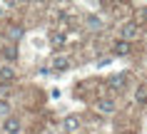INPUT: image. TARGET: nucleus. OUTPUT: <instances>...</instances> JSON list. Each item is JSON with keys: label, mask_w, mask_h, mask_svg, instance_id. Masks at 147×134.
<instances>
[{"label": "nucleus", "mask_w": 147, "mask_h": 134, "mask_svg": "<svg viewBox=\"0 0 147 134\" xmlns=\"http://www.w3.org/2000/svg\"><path fill=\"white\" fill-rule=\"evenodd\" d=\"M140 35H142V30H140V25L135 23V20L120 25V40H125V42H130V45H132V40H137Z\"/></svg>", "instance_id": "nucleus-1"}, {"label": "nucleus", "mask_w": 147, "mask_h": 134, "mask_svg": "<svg viewBox=\"0 0 147 134\" xmlns=\"http://www.w3.org/2000/svg\"><path fill=\"white\" fill-rule=\"evenodd\" d=\"M127 82H130L127 72H117V75H110L107 87H110V89H115V92H125V89H127Z\"/></svg>", "instance_id": "nucleus-2"}, {"label": "nucleus", "mask_w": 147, "mask_h": 134, "mask_svg": "<svg viewBox=\"0 0 147 134\" xmlns=\"http://www.w3.org/2000/svg\"><path fill=\"white\" fill-rule=\"evenodd\" d=\"M95 109L100 112V114H115V109H117V102L112 99V97H100V99L95 102Z\"/></svg>", "instance_id": "nucleus-3"}, {"label": "nucleus", "mask_w": 147, "mask_h": 134, "mask_svg": "<svg viewBox=\"0 0 147 134\" xmlns=\"http://www.w3.org/2000/svg\"><path fill=\"white\" fill-rule=\"evenodd\" d=\"M80 127H82V119L78 117V114H67V117L62 119V129L67 134H75V132H80Z\"/></svg>", "instance_id": "nucleus-4"}, {"label": "nucleus", "mask_w": 147, "mask_h": 134, "mask_svg": "<svg viewBox=\"0 0 147 134\" xmlns=\"http://www.w3.org/2000/svg\"><path fill=\"white\" fill-rule=\"evenodd\" d=\"M85 27L90 32H100L102 27H105V20H102L100 15H95V13H90V15L85 17Z\"/></svg>", "instance_id": "nucleus-5"}, {"label": "nucleus", "mask_w": 147, "mask_h": 134, "mask_svg": "<svg viewBox=\"0 0 147 134\" xmlns=\"http://www.w3.org/2000/svg\"><path fill=\"white\" fill-rule=\"evenodd\" d=\"M50 70H53V72H65V70H70V57L55 55L53 60H50Z\"/></svg>", "instance_id": "nucleus-6"}, {"label": "nucleus", "mask_w": 147, "mask_h": 134, "mask_svg": "<svg viewBox=\"0 0 147 134\" xmlns=\"http://www.w3.org/2000/svg\"><path fill=\"white\" fill-rule=\"evenodd\" d=\"M47 42H50V47H53V50H62V47H65V42H67V37H65V32L53 30V32H50V37H47Z\"/></svg>", "instance_id": "nucleus-7"}, {"label": "nucleus", "mask_w": 147, "mask_h": 134, "mask_svg": "<svg viewBox=\"0 0 147 134\" xmlns=\"http://www.w3.org/2000/svg\"><path fill=\"white\" fill-rule=\"evenodd\" d=\"M130 52H132V45H130V42H125V40H115V45H112V55L127 57Z\"/></svg>", "instance_id": "nucleus-8"}, {"label": "nucleus", "mask_w": 147, "mask_h": 134, "mask_svg": "<svg viewBox=\"0 0 147 134\" xmlns=\"http://www.w3.org/2000/svg\"><path fill=\"white\" fill-rule=\"evenodd\" d=\"M3 132L5 134H18L20 132V119L18 117H8L5 122H3Z\"/></svg>", "instance_id": "nucleus-9"}, {"label": "nucleus", "mask_w": 147, "mask_h": 134, "mask_svg": "<svg viewBox=\"0 0 147 134\" xmlns=\"http://www.w3.org/2000/svg\"><path fill=\"white\" fill-rule=\"evenodd\" d=\"M15 67L13 65H0V82H13L15 79Z\"/></svg>", "instance_id": "nucleus-10"}, {"label": "nucleus", "mask_w": 147, "mask_h": 134, "mask_svg": "<svg viewBox=\"0 0 147 134\" xmlns=\"http://www.w3.org/2000/svg\"><path fill=\"white\" fill-rule=\"evenodd\" d=\"M3 57L8 60V65H10V62H15V60H18V47H15V45L5 47V50H3Z\"/></svg>", "instance_id": "nucleus-11"}, {"label": "nucleus", "mask_w": 147, "mask_h": 134, "mask_svg": "<svg viewBox=\"0 0 147 134\" xmlns=\"http://www.w3.org/2000/svg\"><path fill=\"white\" fill-rule=\"evenodd\" d=\"M135 102H137V104H145L147 102V87H137V89H135Z\"/></svg>", "instance_id": "nucleus-12"}, {"label": "nucleus", "mask_w": 147, "mask_h": 134, "mask_svg": "<svg viewBox=\"0 0 147 134\" xmlns=\"http://www.w3.org/2000/svg\"><path fill=\"white\" fill-rule=\"evenodd\" d=\"M0 117H10V102L8 99H0Z\"/></svg>", "instance_id": "nucleus-13"}, {"label": "nucleus", "mask_w": 147, "mask_h": 134, "mask_svg": "<svg viewBox=\"0 0 147 134\" xmlns=\"http://www.w3.org/2000/svg\"><path fill=\"white\" fill-rule=\"evenodd\" d=\"M8 37L13 40V42L20 40V37H23V27H10V30H8Z\"/></svg>", "instance_id": "nucleus-14"}, {"label": "nucleus", "mask_w": 147, "mask_h": 134, "mask_svg": "<svg viewBox=\"0 0 147 134\" xmlns=\"http://www.w3.org/2000/svg\"><path fill=\"white\" fill-rule=\"evenodd\" d=\"M140 20H142V23H147V5L140 10Z\"/></svg>", "instance_id": "nucleus-15"}, {"label": "nucleus", "mask_w": 147, "mask_h": 134, "mask_svg": "<svg viewBox=\"0 0 147 134\" xmlns=\"http://www.w3.org/2000/svg\"><path fill=\"white\" fill-rule=\"evenodd\" d=\"M0 15H3V10H0Z\"/></svg>", "instance_id": "nucleus-16"}]
</instances>
